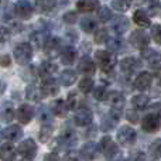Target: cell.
Returning a JSON list of instances; mask_svg holds the SVG:
<instances>
[{
	"label": "cell",
	"mask_w": 161,
	"mask_h": 161,
	"mask_svg": "<svg viewBox=\"0 0 161 161\" xmlns=\"http://www.w3.org/2000/svg\"><path fill=\"white\" fill-rule=\"evenodd\" d=\"M95 59H96L99 68L103 72H109L113 69V67L116 65V55L110 51H105V50H97L95 53Z\"/></svg>",
	"instance_id": "obj_1"
},
{
	"label": "cell",
	"mask_w": 161,
	"mask_h": 161,
	"mask_svg": "<svg viewBox=\"0 0 161 161\" xmlns=\"http://www.w3.org/2000/svg\"><path fill=\"white\" fill-rule=\"evenodd\" d=\"M14 58H16L17 64L25 65L31 61L33 58V48L28 42H20L14 48Z\"/></svg>",
	"instance_id": "obj_2"
},
{
	"label": "cell",
	"mask_w": 161,
	"mask_h": 161,
	"mask_svg": "<svg viewBox=\"0 0 161 161\" xmlns=\"http://www.w3.org/2000/svg\"><path fill=\"white\" fill-rule=\"evenodd\" d=\"M117 142L120 143L122 146H133L137 140V133L133 127L130 126H122V127L117 130Z\"/></svg>",
	"instance_id": "obj_3"
},
{
	"label": "cell",
	"mask_w": 161,
	"mask_h": 161,
	"mask_svg": "<svg viewBox=\"0 0 161 161\" xmlns=\"http://www.w3.org/2000/svg\"><path fill=\"white\" fill-rule=\"evenodd\" d=\"M42 48L50 58H55L57 55H61L62 50H64V44H62V40L58 37H48Z\"/></svg>",
	"instance_id": "obj_4"
},
{
	"label": "cell",
	"mask_w": 161,
	"mask_h": 161,
	"mask_svg": "<svg viewBox=\"0 0 161 161\" xmlns=\"http://www.w3.org/2000/svg\"><path fill=\"white\" fill-rule=\"evenodd\" d=\"M99 148L105 157L108 160H113L114 157L119 154V148H117V144L112 140L110 136H105L100 139V143H99Z\"/></svg>",
	"instance_id": "obj_5"
},
{
	"label": "cell",
	"mask_w": 161,
	"mask_h": 161,
	"mask_svg": "<svg viewBox=\"0 0 161 161\" xmlns=\"http://www.w3.org/2000/svg\"><path fill=\"white\" fill-rule=\"evenodd\" d=\"M14 13L19 19L27 20L33 16L34 13V7L28 0H19V2L14 4Z\"/></svg>",
	"instance_id": "obj_6"
},
{
	"label": "cell",
	"mask_w": 161,
	"mask_h": 161,
	"mask_svg": "<svg viewBox=\"0 0 161 161\" xmlns=\"http://www.w3.org/2000/svg\"><path fill=\"white\" fill-rule=\"evenodd\" d=\"M129 41H130V44L133 45V47L136 48H144L148 45V42H150V38H148L147 33H146L144 30H142V28H139V30H134L133 33L130 34V37H129Z\"/></svg>",
	"instance_id": "obj_7"
},
{
	"label": "cell",
	"mask_w": 161,
	"mask_h": 161,
	"mask_svg": "<svg viewBox=\"0 0 161 161\" xmlns=\"http://www.w3.org/2000/svg\"><path fill=\"white\" fill-rule=\"evenodd\" d=\"M92 119H93V114H92L91 109H88V108L76 109L75 114H74V123L76 126H80V127L89 126L92 123Z\"/></svg>",
	"instance_id": "obj_8"
},
{
	"label": "cell",
	"mask_w": 161,
	"mask_h": 161,
	"mask_svg": "<svg viewBox=\"0 0 161 161\" xmlns=\"http://www.w3.org/2000/svg\"><path fill=\"white\" fill-rule=\"evenodd\" d=\"M142 57L151 68L154 69H158L161 68V54L157 51L151 50V48H142Z\"/></svg>",
	"instance_id": "obj_9"
},
{
	"label": "cell",
	"mask_w": 161,
	"mask_h": 161,
	"mask_svg": "<svg viewBox=\"0 0 161 161\" xmlns=\"http://www.w3.org/2000/svg\"><path fill=\"white\" fill-rule=\"evenodd\" d=\"M20 156H23L24 158H34L37 154V144L33 139H27L24 142H21L19 144V148H17Z\"/></svg>",
	"instance_id": "obj_10"
},
{
	"label": "cell",
	"mask_w": 161,
	"mask_h": 161,
	"mask_svg": "<svg viewBox=\"0 0 161 161\" xmlns=\"http://www.w3.org/2000/svg\"><path fill=\"white\" fill-rule=\"evenodd\" d=\"M75 144H76V134L71 129H67L55 142V146H58V148H71Z\"/></svg>",
	"instance_id": "obj_11"
},
{
	"label": "cell",
	"mask_w": 161,
	"mask_h": 161,
	"mask_svg": "<svg viewBox=\"0 0 161 161\" xmlns=\"http://www.w3.org/2000/svg\"><path fill=\"white\" fill-rule=\"evenodd\" d=\"M161 126V120H160V116L154 113H148L143 117V122H142V127L144 131L147 133H154L160 129Z\"/></svg>",
	"instance_id": "obj_12"
},
{
	"label": "cell",
	"mask_w": 161,
	"mask_h": 161,
	"mask_svg": "<svg viewBox=\"0 0 161 161\" xmlns=\"http://www.w3.org/2000/svg\"><path fill=\"white\" fill-rule=\"evenodd\" d=\"M41 91L44 93V96H55L59 92V85L53 76H47V78H42L41 83Z\"/></svg>",
	"instance_id": "obj_13"
},
{
	"label": "cell",
	"mask_w": 161,
	"mask_h": 161,
	"mask_svg": "<svg viewBox=\"0 0 161 161\" xmlns=\"http://www.w3.org/2000/svg\"><path fill=\"white\" fill-rule=\"evenodd\" d=\"M142 68V62L140 59L134 58V57H126L120 61V69L125 74H133Z\"/></svg>",
	"instance_id": "obj_14"
},
{
	"label": "cell",
	"mask_w": 161,
	"mask_h": 161,
	"mask_svg": "<svg viewBox=\"0 0 161 161\" xmlns=\"http://www.w3.org/2000/svg\"><path fill=\"white\" fill-rule=\"evenodd\" d=\"M16 116L21 125H27V123H30V120L33 119V116H34V109L31 108L30 105H21L17 109Z\"/></svg>",
	"instance_id": "obj_15"
},
{
	"label": "cell",
	"mask_w": 161,
	"mask_h": 161,
	"mask_svg": "<svg viewBox=\"0 0 161 161\" xmlns=\"http://www.w3.org/2000/svg\"><path fill=\"white\" fill-rule=\"evenodd\" d=\"M151 82H153V75L147 71H143L137 75V78L134 79V86L139 91H146V89L150 88Z\"/></svg>",
	"instance_id": "obj_16"
},
{
	"label": "cell",
	"mask_w": 161,
	"mask_h": 161,
	"mask_svg": "<svg viewBox=\"0 0 161 161\" xmlns=\"http://www.w3.org/2000/svg\"><path fill=\"white\" fill-rule=\"evenodd\" d=\"M79 156L82 157L85 161L95 160L96 156H97V146L92 142L85 143V144L82 146V148H80V151H79Z\"/></svg>",
	"instance_id": "obj_17"
},
{
	"label": "cell",
	"mask_w": 161,
	"mask_h": 161,
	"mask_svg": "<svg viewBox=\"0 0 161 161\" xmlns=\"http://www.w3.org/2000/svg\"><path fill=\"white\" fill-rule=\"evenodd\" d=\"M110 21H112V28L117 34H123L125 31H127L129 24H130L127 17H125V16H113Z\"/></svg>",
	"instance_id": "obj_18"
},
{
	"label": "cell",
	"mask_w": 161,
	"mask_h": 161,
	"mask_svg": "<svg viewBox=\"0 0 161 161\" xmlns=\"http://www.w3.org/2000/svg\"><path fill=\"white\" fill-rule=\"evenodd\" d=\"M3 137L8 142H17L19 139L23 137V129L19 125H11L3 130Z\"/></svg>",
	"instance_id": "obj_19"
},
{
	"label": "cell",
	"mask_w": 161,
	"mask_h": 161,
	"mask_svg": "<svg viewBox=\"0 0 161 161\" xmlns=\"http://www.w3.org/2000/svg\"><path fill=\"white\" fill-rule=\"evenodd\" d=\"M95 71H96V65L89 57L80 58L78 64V72L83 74V75H92V74H95Z\"/></svg>",
	"instance_id": "obj_20"
},
{
	"label": "cell",
	"mask_w": 161,
	"mask_h": 161,
	"mask_svg": "<svg viewBox=\"0 0 161 161\" xmlns=\"http://www.w3.org/2000/svg\"><path fill=\"white\" fill-rule=\"evenodd\" d=\"M100 7L99 0H78L76 2V8L82 13H91Z\"/></svg>",
	"instance_id": "obj_21"
},
{
	"label": "cell",
	"mask_w": 161,
	"mask_h": 161,
	"mask_svg": "<svg viewBox=\"0 0 161 161\" xmlns=\"http://www.w3.org/2000/svg\"><path fill=\"white\" fill-rule=\"evenodd\" d=\"M133 20L134 23H136L139 27H150L151 25V21H150V17L147 16V13H146L143 8H137L136 11L133 13Z\"/></svg>",
	"instance_id": "obj_22"
},
{
	"label": "cell",
	"mask_w": 161,
	"mask_h": 161,
	"mask_svg": "<svg viewBox=\"0 0 161 161\" xmlns=\"http://www.w3.org/2000/svg\"><path fill=\"white\" fill-rule=\"evenodd\" d=\"M16 153L17 150L10 143H6V144L0 146V160L2 161H13L14 157H16Z\"/></svg>",
	"instance_id": "obj_23"
},
{
	"label": "cell",
	"mask_w": 161,
	"mask_h": 161,
	"mask_svg": "<svg viewBox=\"0 0 161 161\" xmlns=\"http://www.w3.org/2000/svg\"><path fill=\"white\" fill-rule=\"evenodd\" d=\"M108 99H109V102H110V105H112V109H120V110H123L126 100H125V96H123L120 92H117V91L109 92Z\"/></svg>",
	"instance_id": "obj_24"
},
{
	"label": "cell",
	"mask_w": 161,
	"mask_h": 161,
	"mask_svg": "<svg viewBox=\"0 0 161 161\" xmlns=\"http://www.w3.org/2000/svg\"><path fill=\"white\" fill-rule=\"evenodd\" d=\"M50 109H51V112H53V114H55V116H58V117H64L65 114H67V112L69 110V109L67 108V103L62 99H55L51 103Z\"/></svg>",
	"instance_id": "obj_25"
},
{
	"label": "cell",
	"mask_w": 161,
	"mask_h": 161,
	"mask_svg": "<svg viewBox=\"0 0 161 161\" xmlns=\"http://www.w3.org/2000/svg\"><path fill=\"white\" fill-rule=\"evenodd\" d=\"M25 96H27L28 100H33V102H38L44 97V93H42L41 88L36 85H28L27 89H25Z\"/></svg>",
	"instance_id": "obj_26"
},
{
	"label": "cell",
	"mask_w": 161,
	"mask_h": 161,
	"mask_svg": "<svg viewBox=\"0 0 161 161\" xmlns=\"http://www.w3.org/2000/svg\"><path fill=\"white\" fill-rule=\"evenodd\" d=\"M76 55H78V53H76L75 48L67 47V48H64V50H62V53H61V61L64 62L65 65H71V64H74V62H75Z\"/></svg>",
	"instance_id": "obj_27"
},
{
	"label": "cell",
	"mask_w": 161,
	"mask_h": 161,
	"mask_svg": "<svg viewBox=\"0 0 161 161\" xmlns=\"http://www.w3.org/2000/svg\"><path fill=\"white\" fill-rule=\"evenodd\" d=\"M58 71V65L54 64V62H42L41 67H40V76L42 78H47V76H53V74H55Z\"/></svg>",
	"instance_id": "obj_28"
},
{
	"label": "cell",
	"mask_w": 161,
	"mask_h": 161,
	"mask_svg": "<svg viewBox=\"0 0 161 161\" xmlns=\"http://www.w3.org/2000/svg\"><path fill=\"white\" fill-rule=\"evenodd\" d=\"M80 28H82L85 33H93L97 30V21L93 17H83L80 20Z\"/></svg>",
	"instance_id": "obj_29"
},
{
	"label": "cell",
	"mask_w": 161,
	"mask_h": 161,
	"mask_svg": "<svg viewBox=\"0 0 161 161\" xmlns=\"http://www.w3.org/2000/svg\"><path fill=\"white\" fill-rule=\"evenodd\" d=\"M58 0H36V8L40 13H48L57 6Z\"/></svg>",
	"instance_id": "obj_30"
},
{
	"label": "cell",
	"mask_w": 161,
	"mask_h": 161,
	"mask_svg": "<svg viewBox=\"0 0 161 161\" xmlns=\"http://www.w3.org/2000/svg\"><path fill=\"white\" fill-rule=\"evenodd\" d=\"M75 80H76L75 71L67 69V71H64V72H61V75H59V82H61L64 86L74 85V83H75Z\"/></svg>",
	"instance_id": "obj_31"
},
{
	"label": "cell",
	"mask_w": 161,
	"mask_h": 161,
	"mask_svg": "<svg viewBox=\"0 0 161 161\" xmlns=\"http://www.w3.org/2000/svg\"><path fill=\"white\" fill-rule=\"evenodd\" d=\"M148 102H150V99H148V96H146V95H136V96L131 99V105H133V108L136 109V110H143V109H146L148 106Z\"/></svg>",
	"instance_id": "obj_32"
},
{
	"label": "cell",
	"mask_w": 161,
	"mask_h": 161,
	"mask_svg": "<svg viewBox=\"0 0 161 161\" xmlns=\"http://www.w3.org/2000/svg\"><path fill=\"white\" fill-rule=\"evenodd\" d=\"M37 116H38L40 122H42L44 125H47V123L51 122V117H53V112H51V109L48 108V106H40L38 110H37Z\"/></svg>",
	"instance_id": "obj_33"
},
{
	"label": "cell",
	"mask_w": 161,
	"mask_h": 161,
	"mask_svg": "<svg viewBox=\"0 0 161 161\" xmlns=\"http://www.w3.org/2000/svg\"><path fill=\"white\" fill-rule=\"evenodd\" d=\"M148 154L151 156V158L161 160V139H157L151 143L148 147Z\"/></svg>",
	"instance_id": "obj_34"
},
{
	"label": "cell",
	"mask_w": 161,
	"mask_h": 161,
	"mask_svg": "<svg viewBox=\"0 0 161 161\" xmlns=\"http://www.w3.org/2000/svg\"><path fill=\"white\" fill-rule=\"evenodd\" d=\"M53 126L50 125V123H47V125H44L41 127V131H40V140H41L42 143H47L50 142V139L53 137Z\"/></svg>",
	"instance_id": "obj_35"
},
{
	"label": "cell",
	"mask_w": 161,
	"mask_h": 161,
	"mask_svg": "<svg viewBox=\"0 0 161 161\" xmlns=\"http://www.w3.org/2000/svg\"><path fill=\"white\" fill-rule=\"evenodd\" d=\"M33 42L37 45V47H44L45 41L48 40V33L47 31H37L36 34H33Z\"/></svg>",
	"instance_id": "obj_36"
},
{
	"label": "cell",
	"mask_w": 161,
	"mask_h": 161,
	"mask_svg": "<svg viewBox=\"0 0 161 161\" xmlns=\"http://www.w3.org/2000/svg\"><path fill=\"white\" fill-rule=\"evenodd\" d=\"M112 17H113V14H112V11L109 7L102 6V7L97 8V20H99V21H103V23L110 21Z\"/></svg>",
	"instance_id": "obj_37"
},
{
	"label": "cell",
	"mask_w": 161,
	"mask_h": 161,
	"mask_svg": "<svg viewBox=\"0 0 161 161\" xmlns=\"http://www.w3.org/2000/svg\"><path fill=\"white\" fill-rule=\"evenodd\" d=\"M92 89H93V80H92L89 76H85L83 79H80L79 82V91L82 92V93H89V92H92Z\"/></svg>",
	"instance_id": "obj_38"
},
{
	"label": "cell",
	"mask_w": 161,
	"mask_h": 161,
	"mask_svg": "<svg viewBox=\"0 0 161 161\" xmlns=\"http://www.w3.org/2000/svg\"><path fill=\"white\" fill-rule=\"evenodd\" d=\"M106 44H108L109 51H113V53H117V51H119L120 48L123 47L122 38H117V37H113V38H108Z\"/></svg>",
	"instance_id": "obj_39"
},
{
	"label": "cell",
	"mask_w": 161,
	"mask_h": 161,
	"mask_svg": "<svg viewBox=\"0 0 161 161\" xmlns=\"http://www.w3.org/2000/svg\"><path fill=\"white\" fill-rule=\"evenodd\" d=\"M112 7L114 8V10L117 11H127L129 7H130V3H129V0H112Z\"/></svg>",
	"instance_id": "obj_40"
},
{
	"label": "cell",
	"mask_w": 161,
	"mask_h": 161,
	"mask_svg": "<svg viewBox=\"0 0 161 161\" xmlns=\"http://www.w3.org/2000/svg\"><path fill=\"white\" fill-rule=\"evenodd\" d=\"M109 38V33L106 28H97L96 33H95V42H97V44H103V42H106Z\"/></svg>",
	"instance_id": "obj_41"
},
{
	"label": "cell",
	"mask_w": 161,
	"mask_h": 161,
	"mask_svg": "<svg viewBox=\"0 0 161 161\" xmlns=\"http://www.w3.org/2000/svg\"><path fill=\"white\" fill-rule=\"evenodd\" d=\"M116 123H117V120L113 119V117L109 114V117H106V119L102 122V130L103 131H110L112 129L116 126Z\"/></svg>",
	"instance_id": "obj_42"
},
{
	"label": "cell",
	"mask_w": 161,
	"mask_h": 161,
	"mask_svg": "<svg viewBox=\"0 0 161 161\" xmlns=\"http://www.w3.org/2000/svg\"><path fill=\"white\" fill-rule=\"evenodd\" d=\"M151 37L158 45H161V24H154L151 27Z\"/></svg>",
	"instance_id": "obj_43"
},
{
	"label": "cell",
	"mask_w": 161,
	"mask_h": 161,
	"mask_svg": "<svg viewBox=\"0 0 161 161\" xmlns=\"http://www.w3.org/2000/svg\"><path fill=\"white\" fill-rule=\"evenodd\" d=\"M95 99H97V100H105V99H108V96H109V92H108V89L105 88V86H97V89L95 91Z\"/></svg>",
	"instance_id": "obj_44"
},
{
	"label": "cell",
	"mask_w": 161,
	"mask_h": 161,
	"mask_svg": "<svg viewBox=\"0 0 161 161\" xmlns=\"http://www.w3.org/2000/svg\"><path fill=\"white\" fill-rule=\"evenodd\" d=\"M13 117H14V110H13V108H11L10 105H6V108L3 109V112H2V119L4 120V122H10V120H13Z\"/></svg>",
	"instance_id": "obj_45"
},
{
	"label": "cell",
	"mask_w": 161,
	"mask_h": 161,
	"mask_svg": "<svg viewBox=\"0 0 161 161\" xmlns=\"http://www.w3.org/2000/svg\"><path fill=\"white\" fill-rule=\"evenodd\" d=\"M160 0H150L148 2V13L151 14V16H156L157 13L160 11Z\"/></svg>",
	"instance_id": "obj_46"
},
{
	"label": "cell",
	"mask_w": 161,
	"mask_h": 161,
	"mask_svg": "<svg viewBox=\"0 0 161 161\" xmlns=\"http://www.w3.org/2000/svg\"><path fill=\"white\" fill-rule=\"evenodd\" d=\"M62 20H64V23H67V24H75V21L78 20V14H76L75 11H68V13L64 14Z\"/></svg>",
	"instance_id": "obj_47"
},
{
	"label": "cell",
	"mask_w": 161,
	"mask_h": 161,
	"mask_svg": "<svg viewBox=\"0 0 161 161\" xmlns=\"http://www.w3.org/2000/svg\"><path fill=\"white\" fill-rule=\"evenodd\" d=\"M67 108L69 109V110H74L76 106V93L75 92H69L68 93V99H67Z\"/></svg>",
	"instance_id": "obj_48"
},
{
	"label": "cell",
	"mask_w": 161,
	"mask_h": 161,
	"mask_svg": "<svg viewBox=\"0 0 161 161\" xmlns=\"http://www.w3.org/2000/svg\"><path fill=\"white\" fill-rule=\"evenodd\" d=\"M126 119H127L130 123H133V125H134V123L139 122L140 117H139V113H137L136 109H131V110L126 112Z\"/></svg>",
	"instance_id": "obj_49"
},
{
	"label": "cell",
	"mask_w": 161,
	"mask_h": 161,
	"mask_svg": "<svg viewBox=\"0 0 161 161\" xmlns=\"http://www.w3.org/2000/svg\"><path fill=\"white\" fill-rule=\"evenodd\" d=\"M62 161H80V157L76 151H68L64 156V160Z\"/></svg>",
	"instance_id": "obj_50"
},
{
	"label": "cell",
	"mask_w": 161,
	"mask_h": 161,
	"mask_svg": "<svg viewBox=\"0 0 161 161\" xmlns=\"http://www.w3.org/2000/svg\"><path fill=\"white\" fill-rule=\"evenodd\" d=\"M0 65H2V67H10V65H11V58H10V55L4 54V55L0 57Z\"/></svg>",
	"instance_id": "obj_51"
},
{
	"label": "cell",
	"mask_w": 161,
	"mask_h": 161,
	"mask_svg": "<svg viewBox=\"0 0 161 161\" xmlns=\"http://www.w3.org/2000/svg\"><path fill=\"white\" fill-rule=\"evenodd\" d=\"M7 37H8V31H7V28L3 27V25H0V42L6 41V40H7Z\"/></svg>",
	"instance_id": "obj_52"
},
{
	"label": "cell",
	"mask_w": 161,
	"mask_h": 161,
	"mask_svg": "<svg viewBox=\"0 0 161 161\" xmlns=\"http://www.w3.org/2000/svg\"><path fill=\"white\" fill-rule=\"evenodd\" d=\"M150 109H151V113L161 117V103H154V105H151Z\"/></svg>",
	"instance_id": "obj_53"
},
{
	"label": "cell",
	"mask_w": 161,
	"mask_h": 161,
	"mask_svg": "<svg viewBox=\"0 0 161 161\" xmlns=\"http://www.w3.org/2000/svg\"><path fill=\"white\" fill-rule=\"evenodd\" d=\"M44 161H61V160H59V157L57 156L55 153H51V154H47V156H45Z\"/></svg>",
	"instance_id": "obj_54"
},
{
	"label": "cell",
	"mask_w": 161,
	"mask_h": 161,
	"mask_svg": "<svg viewBox=\"0 0 161 161\" xmlns=\"http://www.w3.org/2000/svg\"><path fill=\"white\" fill-rule=\"evenodd\" d=\"M4 91H6V85L3 82H0V95L4 93Z\"/></svg>",
	"instance_id": "obj_55"
},
{
	"label": "cell",
	"mask_w": 161,
	"mask_h": 161,
	"mask_svg": "<svg viewBox=\"0 0 161 161\" xmlns=\"http://www.w3.org/2000/svg\"><path fill=\"white\" fill-rule=\"evenodd\" d=\"M131 3H134V4H143V3L146 2V0H130Z\"/></svg>",
	"instance_id": "obj_56"
},
{
	"label": "cell",
	"mask_w": 161,
	"mask_h": 161,
	"mask_svg": "<svg viewBox=\"0 0 161 161\" xmlns=\"http://www.w3.org/2000/svg\"><path fill=\"white\" fill-rule=\"evenodd\" d=\"M2 137H3V131H2V129H0V140H2Z\"/></svg>",
	"instance_id": "obj_57"
},
{
	"label": "cell",
	"mask_w": 161,
	"mask_h": 161,
	"mask_svg": "<svg viewBox=\"0 0 161 161\" xmlns=\"http://www.w3.org/2000/svg\"><path fill=\"white\" fill-rule=\"evenodd\" d=\"M21 161H31V160H30V158H23Z\"/></svg>",
	"instance_id": "obj_58"
},
{
	"label": "cell",
	"mask_w": 161,
	"mask_h": 161,
	"mask_svg": "<svg viewBox=\"0 0 161 161\" xmlns=\"http://www.w3.org/2000/svg\"><path fill=\"white\" fill-rule=\"evenodd\" d=\"M119 161H131V160H119Z\"/></svg>",
	"instance_id": "obj_59"
},
{
	"label": "cell",
	"mask_w": 161,
	"mask_h": 161,
	"mask_svg": "<svg viewBox=\"0 0 161 161\" xmlns=\"http://www.w3.org/2000/svg\"><path fill=\"white\" fill-rule=\"evenodd\" d=\"M160 83H161V74H160Z\"/></svg>",
	"instance_id": "obj_60"
}]
</instances>
